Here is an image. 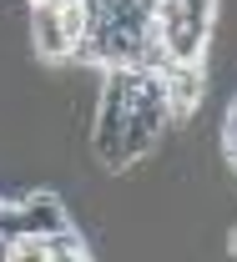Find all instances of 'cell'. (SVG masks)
<instances>
[{"label": "cell", "mask_w": 237, "mask_h": 262, "mask_svg": "<svg viewBox=\"0 0 237 262\" xmlns=\"http://www.w3.org/2000/svg\"><path fill=\"white\" fill-rule=\"evenodd\" d=\"M31 46H35V61H46V66L71 56V35L61 26L56 5H31Z\"/></svg>", "instance_id": "cell-1"}, {"label": "cell", "mask_w": 237, "mask_h": 262, "mask_svg": "<svg viewBox=\"0 0 237 262\" xmlns=\"http://www.w3.org/2000/svg\"><path fill=\"white\" fill-rule=\"evenodd\" d=\"M61 227H71V212H66V202H61L56 192L20 196V237H26V232L51 237V232H61Z\"/></svg>", "instance_id": "cell-2"}, {"label": "cell", "mask_w": 237, "mask_h": 262, "mask_svg": "<svg viewBox=\"0 0 237 262\" xmlns=\"http://www.w3.org/2000/svg\"><path fill=\"white\" fill-rule=\"evenodd\" d=\"M222 151H227V162L237 166V101L227 106V121H222Z\"/></svg>", "instance_id": "cell-3"}, {"label": "cell", "mask_w": 237, "mask_h": 262, "mask_svg": "<svg viewBox=\"0 0 237 262\" xmlns=\"http://www.w3.org/2000/svg\"><path fill=\"white\" fill-rule=\"evenodd\" d=\"M10 257V237H0V262Z\"/></svg>", "instance_id": "cell-4"}, {"label": "cell", "mask_w": 237, "mask_h": 262, "mask_svg": "<svg viewBox=\"0 0 237 262\" xmlns=\"http://www.w3.org/2000/svg\"><path fill=\"white\" fill-rule=\"evenodd\" d=\"M26 5H56V0H26Z\"/></svg>", "instance_id": "cell-5"}]
</instances>
